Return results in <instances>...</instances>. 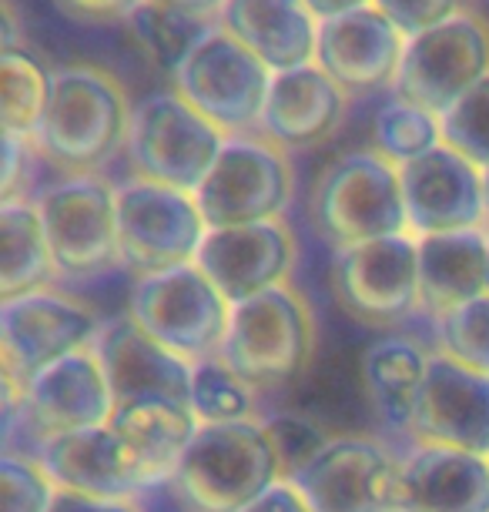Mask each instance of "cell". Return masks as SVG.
I'll list each match as a JSON object with an SVG mask.
<instances>
[{"label": "cell", "instance_id": "cell-44", "mask_svg": "<svg viewBox=\"0 0 489 512\" xmlns=\"http://www.w3.org/2000/svg\"><path fill=\"white\" fill-rule=\"evenodd\" d=\"M486 228H489V171H486Z\"/></svg>", "mask_w": 489, "mask_h": 512}, {"label": "cell", "instance_id": "cell-14", "mask_svg": "<svg viewBox=\"0 0 489 512\" xmlns=\"http://www.w3.org/2000/svg\"><path fill=\"white\" fill-rule=\"evenodd\" d=\"M402 459L372 436H332L299 476L289 479L315 512H399Z\"/></svg>", "mask_w": 489, "mask_h": 512}, {"label": "cell", "instance_id": "cell-23", "mask_svg": "<svg viewBox=\"0 0 489 512\" xmlns=\"http://www.w3.org/2000/svg\"><path fill=\"white\" fill-rule=\"evenodd\" d=\"M399 512H489V456L419 442L402 459Z\"/></svg>", "mask_w": 489, "mask_h": 512}, {"label": "cell", "instance_id": "cell-29", "mask_svg": "<svg viewBox=\"0 0 489 512\" xmlns=\"http://www.w3.org/2000/svg\"><path fill=\"white\" fill-rule=\"evenodd\" d=\"M124 27H128V37L141 51V57H145L158 74L175 81V74L191 57V51L215 31V21H205V17L145 0V4L124 21Z\"/></svg>", "mask_w": 489, "mask_h": 512}, {"label": "cell", "instance_id": "cell-33", "mask_svg": "<svg viewBox=\"0 0 489 512\" xmlns=\"http://www.w3.org/2000/svg\"><path fill=\"white\" fill-rule=\"evenodd\" d=\"M439 352L489 375V295L453 308L436 318Z\"/></svg>", "mask_w": 489, "mask_h": 512}, {"label": "cell", "instance_id": "cell-40", "mask_svg": "<svg viewBox=\"0 0 489 512\" xmlns=\"http://www.w3.org/2000/svg\"><path fill=\"white\" fill-rule=\"evenodd\" d=\"M51 512H145V509L138 506V499H98V496L57 489Z\"/></svg>", "mask_w": 489, "mask_h": 512}, {"label": "cell", "instance_id": "cell-7", "mask_svg": "<svg viewBox=\"0 0 489 512\" xmlns=\"http://www.w3.org/2000/svg\"><path fill=\"white\" fill-rule=\"evenodd\" d=\"M128 315L165 349L195 365L222 355L232 302L198 265H181L171 272L134 278Z\"/></svg>", "mask_w": 489, "mask_h": 512}, {"label": "cell", "instance_id": "cell-34", "mask_svg": "<svg viewBox=\"0 0 489 512\" xmlns=\"http://www.w3.org/2000/svg\"><path fill=\"white\" fill-rule=\"evenodd\" d=\"M54 499L57 482L41 459L14 449L0 456V512H51Z\"/></svg>", "mask_w": 489, "mask_h": 512}, {"label": "cell", "instance_id": "cell-2", "mask_svg": "<svg viewBox=\"0 0 489 512\" xmlns=\"http://www.w3.org/2000/svg\"><path fill=\"white\" fill-rule=\"evenodd\" d=\"M285 482L262 419L201 422L168 489L191 512H242Z\"/></svg>", "mask_w": 489, "mask_h": 512}, {"label": "cell", "instance_id": "cell-45", "mask_svg": "<svg viewBox=\"0 0 489 512\" xmlns=\"http://www.w3.org/2000/svg\"><path fill=\"white\" fill-rule=\"evenodd\" d=\"M486 295H489V282H486Z\"/></svg>", "mask_w": 489, "mask_h": 512}, {"label": "cell", "instance_id": "cell-3", "mask_svg": "<svg viewBox=\"0 0 489 512\" xmlns=\"http://www.w3.org/2000/svg\"><path fill=\"white\" fill-rule=\"evenodd\" d=\"M309 215L335 248L409 235L399 164L376 148L339 154L315 178Z\"/></svg>", "mask_w": 489, "mask_h": 512}, {"label": "cell", "instance_id": "cell-24", "mask_svg": "<svg viewBox=\"0 0 489 512\" xmlns=\"http://www.w3.org/2000/svg\"><path fill=\"white\" fill-rule=\"evenodd\" d=\"M272 71L315 64L319 27L305 0H225L215 21Z\"/></svg>", "mask_w": 489, "mask_h": 512}, {"label": "cell", "instance_id": "cell-11", "mask_svg": "<svg viewBox=\"0 0 489 512\" xmlns=\"http://www.w3.org/2000/svg\"><path fill=\"white\" fill-rule=\"evenodd\" d=\"M295 188L289 151L262 134H232L195 191L208 228L255 225L285 215Z\"/></svg>", "mask_w": 489, "mask_h": 512}, {"label": "cell", "instance_id": "cell-38", "mask_svg": "<svg viewBox=\"0 0 489 512\" xmlns=\"http://www.w3.org/2000/svg\"><path fill=\"white\" fill-rule=\"evenodd\" d=\"M34 158H41V151H37L31 138L4 134V185H0V198H27V178L34 171Z\"/></svg>", "mask_w": 489, "mask_h": 512}, {"label": "cell", "instance_id": "cell-32", "mask_svg": "<svg viewBox=\"0 0 489 512\" xmlns=\"http://www.w3.org/2000/svg\"><path fill=\"white\" fill-rule=\"evenodd\" d=\"M191 412L198 422H242L258 419V389L242 379L222 355L191 365Z\"/></svg>", "mask_w": 489, "mask_h": 512}, {"label": "cell", "instance_id": "cell-31", "mask_svg": "<svg viewBox=\"0 0 489 512\" xmlns=\"http://www.w3.org/2000/svg\"><path fill=\"white\" fill-rule=\"evenodd\" d=\"M443 144V118L419 104L392 98L372 118V148L392 164H409Z\"/></svg>", "mask_w": 489, "mask_h": 512}, {"label": "cell", "instance_id": "cell-28", "mask_svg": "<svg viewBox=\"0 0 489 512\" xmlns=\"http://www.w3.org/2000/svg\"><path fill=\"white\" fill-rule=\"evenodd\" d=\"M54 275L57 265L37 201H0V302L51 288Z\"/></svg>", "mask_w": 489, "mask_h": 512}, {"label": "cell", "instance_id": "cell-12", "mask_svg": "<svg viewBox=\"0 0 489 512\" xmlns=\"http://www.w3.org/2000/svg\"><path fill=\"white\" fill-rule=\"evenodd\" d=\"M489 74V21L476 11H459L449 21L409 37L399 77V101L443 114Z\"/></svg>", "mask_w": 489, "mask_h": 512}, {"label": "cell", "instance_id": "cell-9", "mask_svg": "<svg viewBox=\"0 0 489 512\" xmlns=\"http://www.w3.org/2000/svg\"><path fill=\"white\" fill-rule=\"evenodd\" d=\"M34 201L57 275L94 278L121 265L118 188L104 175H64Z\"/></svg>", "mask_w": 489, "mask_h": 512}, {"label": "cell", "instance_id": "cell-19", "mask_svg": "<svg viewBox=\"0 0 489 512\" xmlns=\"http://www.w3.org/2000/svg\"><path fill=\"white\" fill-rule=\"evenodd\" d=\"M409 432L419 442L489 456V375L433 352Z\"/></svg>", "mask_w": 489, "mask_h": 512}, {"label": "cell", "instance_id": "cell-20", "mask_svg": "<svg viewBox=\"0 0 489 512\" xmlns=\"http://www.w3.org/2000/svg\"><path fill=\"white\" fill-rule=\"evenodd\" d=\"M94 352L108 372L111 392L118 405L148 402V399H191V362L151 338L134 318L114 315L104 322Z\"/></svg>", "mask_w": 489, "mask_h": 512}, {"label": "cell", "instance_id": "cell-30", "mask_svg": "<svg viewBox=\"0 0 489 512\" xmlns=\"http://www.w3.org/2000/svg\"><path fill=\"white\" fill-rule=\"evenodd\" d=\"M51 67L31 47L0 51V124L4 134L31 138L44 121L51 98Z\"/></svg>", "mask_w": 489, "mask_h": 512}, {"label": "cell", "instance_id": "cell-16", "mask_svg": "<svg viewBox=\"0 0 489 512\" xmlns=\"http://www.w3.org/2000/svg\"><path fill=\"white\" fill-rule=\"evenodd\" d=\"M299 241L285 218L255 221V225L208 228L198 251V268L228 302L238 305L292 278Z\"/></svg>", "mask_w": 489, "mask_h": 512}, {"label": "cell", "instance_id": "cell-36", "mask_svg": "<svg viewBox=\"0 0 489 512\" xmlns=\"http://www.w3.org/2000/svg\"><path fill=\"white\" fill-rule=\"evenodd\" d=\"M268 439L278 452V462H282L285 479H295L299 472L309 466V462L319 456V452L329 446V432L322 429L319 422L309 419L302 412H272L262 419Z\"/></svg>", "mask_w": 489, "mask_h": 512}, {"label": "cell", "instance_id": "cell-42", "mask_svg": "<svg viewBox=\"0 0 489 512\" xmlns=\"http://www.w3.org/2000/svg\"><path fill=\"white\" fill-rule=\"evenodd\" d=\"M369 4L372 0H305V7H309L319 21H332V17L362 11V7H369Z\"/></svg>", "mask_w": 489, "mask_h": 512}, {"label": "cell", "instance_id": "cell-43", "mask_svg": "<svg viewBox=\"0 0 489 512\" xmlns=\"http://www.w3.org/2000/svg\"><path fill=\"white\" fill-rule=\"evenodd\" d=\"M155 4H165V7H175V11L205 17V21H218V14H222L225 0H155Z\"/></svg>", "mask_w": 489, "mask_h": 512}, {"label": "cell", "instance_id": "cell-13", "mask_svg": "<svg viewBox=\"0 0 489 512\" xmlns=\"http://www.w3.org/2000/svg\"><path fill=\"white\" fill-rule=\"evenodd\" d=\"M332 292L359 322H399L423 308L419 282V238L392 235L335 248Z\"/></svg>", "mask_w": 489, "mask_h": 512}, {"label": "cell", "instance_id": "cell-22", "mask_svg": "<svg viewBox=\"0 0 489 512\" xmlns=\"http://www.w3.org/2000/svg\"><path fill=\"white\" fill-rule=\"evenodd\" d=\"M37 459L51 472L57 489L98 499H141V479L124 442L111 425L47 436L37 446Z\"/></svg>", "mask_w": 489, "mask_h": 512}, {"label": "cell", "instance_id": "cell-27", "mask_svg": "<svg viewBox=\"0 0 489 512\" xmlns=\"http://www.w3.org/2000/svg\"><path fill=\"white\" fill-rule=\"evenodd\" d=\"M362 385L376 412L396 429H412L423 395L429 355L409 338H382L362 352Z\"/></svg>", "mask_w": 489, "mask_h": 512}, {"label": "cell", "instance_id": "cell-10", "mask_svg": "<svg viewBox=\"0 0 489 512\" xmlns=\"http://www.w3.org/2000/svg\"><path fill=\"white\" fill-rule=\"evenodd\" d=\"M272 77V67L215 24V31L181 64L171 88L232 138L262 128Z\"/></svg>", "mask_w": 489, "mask_h": 512}, {"label": "cell", "instance_id": "cell-5", "mask_svg": "<svg viewBox=\"0 0 489 512\" xmlns=\"http://www.w3.org/2000/svg\"><path fill=\"white\" fill-rule=\"evenodd\" d=\"M315 338L319 332L309 298L285 282L232 305L222 359L255 389H268L309 369Z\"/></svg>", "mask_w": 489, "mask_h": 512}, {"label": "cell", "instance_id": "cell-26", "mask_svg": "<svg viewBox=\"0 0 489 512\" xmlns=\"http://www.w3.org/2000/svg\"><path fill=\"white\" fill-rule=\"evenodd\" d=\"M419 282L423 308L433 318L486 295L489 231H446L419 238Z\"/></svg>", "mask_w": 489, "mask_h": 512}, {"label": "cell", "instance_id": "cell-6", "mask_svg": "<svg viewBox=\"0 0 489 512\" xmlns=\"http://www.w3.org/2000/svg\"><path fill=\"white\" fill-rule=\"evenodd\" d=\"M228 134L171 91H155L134 104L128 131V164L134 178L195 191L215 168Z\"/></svg>", "mask_w": 489, "mask_h": 512}, {"label": "cell", "instance_id": "cell-8", "mask_svg": "<svg viewBox=\"0 0 489 512\" xmlns=\"http://www.w3.org/2000/svg\"><path fill=\"white\" fill-rule=\"evenodd\" d=\"M205 235L208 221L191 191L141 178L118 185L121 265L134 272V278L195 265Z\"/></svg>", "mask_w": 489, "mask_h": 512}, {"label": "cell", "instance_id": "cell-1", "mask_svg": "<svg viewBox=\"0 0 489 512\" xmlns=\"http://www.w3.org/2000/svg\"><path fill=\"white\" fill-rule=\"evenodd\" d=\"M131 98L108 67L74 61L54 67L51 98L34 144L64 175H98L128 148Z\"/></svg>", "mask_w": 489, "mask_h": 512}, {"label": "cell", "instance_id": "cell-17", "mask_svg": "<svg viewBox=\"0 0 489 512\" xmlns=\"http://www.w3.org/2000/svg\"><path fill=\"white\" fill-rule=\"evenodd\" d=\"M409 37L379 7L332 17L319 27L315 64L349 94H372L392 88L402 67Z\"/></svg>", "mask_w": 489, "mask_h": 512}, {"label": "cell", "instance_id": "cell-15", "mask_svg": "<svg viewBox=\"0 0 489 512\" xmlns=\"http://www.w3.org/2000/svg\"><path fill=\"white\" fill-rule=\"evenodd\" d=\"M399 175L409 235L426 238L486 228V171L449 144L402 164Z\"/></svg>", "mask_w": 489, "mask_h": 512}, {"label": "cell", "instance_id": "cell-21", "mask_svg": "<svg viewBox=\"0 0 489 512\" xmlns=\"http://www.w3.org/2000/svg\"><path fill=\"white\" fill-rule=\"evenodd\" d=\"M349 108V94L319 64L292 67L272 77L258 134L282 151H302L329 141Z\"/></svg>", "mask_w": 489, "mask_h": 512}, {"label": "cell", "instance_id": "cell-25", "mask_svg": "<svg viewBox=\"0 0 489 512\" xmlns=\"http://www.w3.org/2000/svg\"><path fill=\"white\" fill-rule=\"evenodd\" d=\"M198 425L201 422L191 405L171 399L118 405L111 419V429L121 436L145 492L171 486Z\"/></svg>", "mask_w": 489, "mask_h": 512}, {"label": "cell", "instance_id": "cell-39", "mask_svg": "<svg viewBox=\"0 0 489 512\" xmlns=\"http://www.w3.org/2000/svg\"><path fill=\"white\" fill-rule=\"evenodd\" d=\"M64 17L88 27L124 24L145 0H51Z\"/></svg>", "mask_w": 489, "mask_h": 512}, {"label": "cell", "instance_id": "cell-18", "mask_svg": "<svg viewBox=\"0 0 489 512\" xmlns=\"http://www.w3.org/2000/svg\"><path fill=\"white\" fill-rule=\"evenodd\" d=\"M17 409L41 432L44 442L47 436H61V432L111 425L118 399L111 392L108 372H104L98 352L81 349L61 362L47 365L24 389Z\"/></svg>", "mask_w": 489, "mask_h": 512}, {"label": "cell", "instance_id": "cell-35", "mask_svg": "<svg viewBox=\"0 0 489 512\" xmlns=\"http://www.w3.org/2000/svg\"><path fill=\"white\" fill-rule=\"evenodd\" d=\"M443 144L489 171V74L443 114Z\"/></svg>", "mask_w": 489, "mask_h": 512}, {"label": "cell", "instance_id": "cell-37", "mask_svg": "<svg viewBox=\"0 0 489 512\" xmlns=\"http://www.w3.org/2000/svg\"><path fill=\"white\" fill-rule=\"evenodd\" d=\"M372 7H379L406 37H416L463 11V0H372Z\"/></svg>", "mask_w": 489, "mask_h": 512}, {"label": "cell", "instance_id": "cell-41", "mask_svg": "<svg viewBox=\"0 0 489 512\" xmlns=\"http://www.w3.org/2000/svg\"><path fill=\"white\" fill-rule=\"evenodd\" d=\"M242 512H315V509L309 506V499L299 492V486L285 479V482H278V486L268 489L262 499H255L252 506L242 509Z\"/></svg>", "mask_w": 489, "mask_h": 512}, {"label": "cell", "instance_id": "cell-4", "mask_svg": "<svg viewBox=\"0 0 489 512\" xmlns=\"http://www.w3.org/2000/svg\"><path fill=\"white\" fill-rule=\"evenodd\" d=\"M104 318L81 298L37 288V292L0 302V375H4L7 409L21 402L24 389L47 365L67 355L94 349Z\"/></svg>", "mask_w": 489, "mask_h": 512}]
</instances>
